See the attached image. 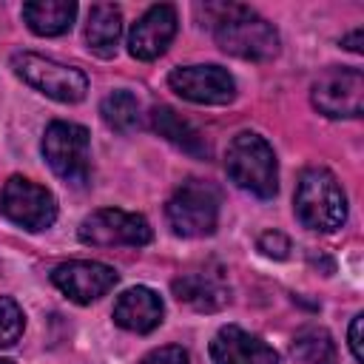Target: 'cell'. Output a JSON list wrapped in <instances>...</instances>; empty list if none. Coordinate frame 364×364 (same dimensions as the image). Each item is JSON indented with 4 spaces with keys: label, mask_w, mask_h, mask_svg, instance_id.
<instances>
[{
    "label": "cell",
    "mask_w": 364,
    "mask_h": 364,
    "mask_svg": "<svg viewBox=\"0 0 364 364\" xmlns=\"http://www.w3.org/2000/svg\"><path fill=\"white\" fill-rule=\"evenodd\" d=\"M26 327V316L20 304L9 296H0V347H11Z\"/></svg>",
    "instance_id": "cell-21"
},
{
    "label": "cell",
    "mask_w": 364,
    "mask_h": 364,
    "mask_svg": "<svg viewBox=\"0 0 364 364\" xmlns=\"http://www.w3.org/2000/svg\"><path fill=\"white\" fill-rule=\"evenodd\" d=\"M176 9L171 3L151 6L128 31V51L136 60H156L176 37Z\"/></svg>",
    "instance_id": "cell-12"
},
{
    "label": "cell",
    "mask_w": 364,
    "mask_h": 364,
    "mask_svg": "<svg viewBox=\"0 0 364 364\" xmlns=\"http://www.w3.org/2000/svg\"><path fill=\"white\" fill-rule=\"evenodd\" d=\"M293 355L304 364H336V344L324 327H304L293 338Z\"/></svg>",
    "instance_id": "cell-19"
},
{
    "label": "cell",
    "mask_w": 364,
    "mask_h": 364,
    "mask_svg": "<svg viewBox=\"0 0 364 364\" xmlns=\"http://www.w3.org/2000/svg\"><path fill=\"white\" fill-rule=\"evenodd\" d=\"M139 364H191L188 353L176 344H168V347H159V350H151Z\"/></svg>",
    "instance_id": "cell-23"
},
{
    "label": "cell",
    "mask_w": 364,
    "mask_h": 364,
    "mask_svg": "<svg viewBox=\"0 0 364 364\" xmlns=\"http://www.w3.org/2000/svg\"><path fill=\"white\" fill-rule=\"evenodd\" d=\"M0 210L9 222H14L26 230H46L57 219V202H54L51 191H46L43 185H37L31 179H23V176H11L3 185Z\"/></svg>",
    "instance_id": "cell-8"
},
{
    "label": "cell",
    "mask_w": 364,
    "mask_h": 364,
    "mask_svg": "<svg viewBox=\"0 0 364 364\" xmlns=\"http://www.w3.org/2000/svg\"><path fill=\"white\" fill-rule=\"evenodd\" d=\"M165 213L176 236H210L219 222V193L208 182L188 179L173 191L165 205Z\"/></svg>",
    "instance_id": "cell-5"
},
{
    "label": "cell",
    "mask_w": 364,
    "mask_h": 364,
    "mask_svg": "<svg viewBox=\"0 0 364 364\" xmlns=\"http://www.w3.org/2000/svg\"><path fill=\"white\" fill-rule=\"evenodd\" d=\"M119 34H122V14H119V9L111 6V3H94L91 11H88V23H85L88 51H94L102 60L114 57L117 46H119Z\"/></svg>",
    "instance_id": "cell-16"
},
{
    "label": "cell",
    "mask_w": 364,
    "mask_h": 364,
    "mask_svg": "<svg viewBox=\"0 0 364 364\" xmlns=\"http://www.w3.org/2000/svg\"><path fill=\"white\" fill-rule=\"evenodd\" d=\"M225 171H228L230 182H236L242 191H247L259 199L276 196L279 165H276V154L264 136H259L253 131L236 134L225 154Z\"/></svg>",
    "instance_id": "cell-2"
},
{
    "label": "cell",
    "mask_w": 364,
    "mask_h": 364,
    "mask_svg": "<svg viewBox=\"0 0 364 364\" xmlns=\"http://www.w3.org/2000/svg\"><path fill=\"white\" fill-rule=\"evenodd\" d=\"M77 3L74 0H34L23 6L26 26L40 37H57L65 34L74 26Z\"/></svg>",
    "instance_id": "cell-17"
},
{
    "label": "cell",
    "mask_w": 364,
    "mask_h": 364,
    "mask_svg": "<svg viewBox=\"0 0 364 364\" xmlns=\"http://www.w3.org/2000/svg\"><path fill=\"white\" fill-rule=\"evenodd\" d=\"M361 324H364V316L355 313L353 321H350V350H353V358L358 364L364 361V353H361Z\"/></svg>",
    "instance_id": "cell-24"
},
{
    "label": "cell",
    "mask_w": 364,
    "mask_h": 364,
    "mask_svg": "<svg viewBox=\"0 0 364 364\" xmlns=\"http://www.w3.org/2000/svg\"><path fill=\"white\" fill-rule=\"evenodd\" d=\"M341 46L350 48V51H355V54H361V28H355L353 34H347V37L341 40Z\"/></svg>",
    "instance_id": "cell-25"
},
{
    "label": "cell",
    "mask_w": 364,
    "mask_h": 364,
    "mask_svg": "<svg viewBox=\"0 0 364 364\" xmlns=\"http://www.w3.org/2000/svg\"><path fill=\"white\" fill-rule=\"evenodd\" d=\"M100 114L105 119V125H111L119 134H131L139 125V102L131 91H114L102 100Z\"/></svg>",
    "instance_id": "cell-20"
},
{
    "label": "cell",
    "mask_w": 364,
    "mask_h": 364,
    "mask_svg": "<svg viewBox=\"0 0 364 364\" xmlns=\"http://www.w3.org/2000/svg\"><path fill=\"white\" fill-rule=\"evenodd\" d=\"M117 270L102 262H63L51 273L54 287L77 304H91L102 299L117 284Z\"/></svg>",
    "instance_id": "cell-11"
},
{
    "label": "cell",
    "mask_w": 364,
    "mask_h": 364,
    "mask_svg": "<svg viewBox=\"0 0 364 364\" xmlns=\"http://www.w3.org/2000/svg\"><path fill=\"white\" fill-rule=\"evenodd\" d=\"M171 290L182 304H188L199 313H216V310L228 307V301H230L228 282L222 279V273H210V270H193V273L176 276Z\"/></svg>",
    "instance_id": "cell-14"
},
{
    "label": "cell",
    "mask_w": 364,
    "mask_h": 364,
    "mask_svg": "<svg viewBox=\"0 0 364 364\" xmlns=\"http://www.w3.org/2000/svg\"><path fill=\"white\" fill-rule=\"evenodd\" d=\"M82 245L91 247H142L151 242V225L139 213H128L119 208H102L82 219L77 230Z\"/></svg>",
    "instance_id": "cell-7"
},
{
    "label": "cell",
    "mask_w": 364,
    "mask_h": 364,
    "mask_svg": "<svg viewBox=\"0 0 364 364\" xmlns=\"http://www.w3.org/2000/svg\"><path fill=\"white\" fill-rule=\"evenodd\" d=\"M310 97H313V105L324 117H333V119L361 117V111H364V74H361V68L333 65L316 77Z\"/></svg>",
    "instance_id": "cell-9"
},
{
    "label": "cell",
    "mask_w": 364,
    "mask_h": 364,
    "mask_svg": "<svg viewBox=\"0 0 364 364\" xmlns=\"http://www.w3.org/2000/svg\"><path fill=\"white\" fill-rule=\"evenodd\" d=\"M205 14H213L208 23L213 26L216 46L225 54L253 63H264L279 54V31L253 9L239 3H210L205 6Z\"/></svg>",
    "instance_id": "cell-1"
},
{
    "label": "cell",
    "mask_w": 364,
    "mask_h": 364,
    "mask_svg": "<svg viewBox=\"0 0 364 364\" xmlns=\"http://www.w3.org/2000/svg\"><path fill=\"white\" fill-rule=\"evenodd\" d=\"M11 68L23 82H28L31 88H37L40 94H46L57 102H80L88 91V77L80 68L63 65L57 60L34 54V51L14 54Z\"/></svg>",
    "instance_id": "cell-6"
},
{
    "label": "cell",
    "mask_w": 364,
    "mask_h": 364,
    "mask_svg": "<svg viewBox=\"0 0 364 364\" xmlns=\"http://www.w3.org/2000/svg\"><path fill=\"white\" fill-rule=\"evenodd\" d=\"M259 250H262L264 256H270V259H287V253H290V239H287L284 233H279V230H267V233L259 236Z\"/></svg>",
    "instance_id": "cell-22"
},
{
    "label": "cell",
    "mask_w": 364,
    "mask_h": 364,
    "mask_svg": "<svg viewBox=\"0 0 364 364\" xmlns=\"http://www.w3.org/2000/svg\"><path fill=\"white\" fill-rule=\"evenodd\" d=\"M151 125L159 136H165L171 145H176L179 151L191 154V156H208V145H205V136L185 119L179 117L171 105H156L151 111Z\"/></svg>",
    "instance_id": "cell-18"
},
{
    "label": "cell",
    "mask_w": 364,
    "mask_h": 364,
    "mask_svg": "<svg viewBox=\"0 0 364 364\" xmlns=\"http://www.w3.org/2000/svg\"><path fill=\"white\" fill-rule=\"evenodd\" d=\"M0 364H14V361H9V358H0Z\"/></svg>",
    "instance_id": "cell-26"
},
{
    "label": "cell",
    "mask_w": 364,
    "mask_h": 364,
    "mask_svg": "<svg viewBox=\"0 0 364 364\" xmlns=\"http://www.w3.org/2000/svg\"><path fill=\"white\" fill-rule=\"evenodd\" d=\"M168 85L188 102L228 105L236 97V82L222 65H182L168 74Z\"/></svg>",
    "instance_id": "cell-10"
},
{
    "label": "cell",
    "mask_w": 364,
    "mask_h": 364,
    "mask_svg": "<svg viewBox=\"0 0 364 364\" xmlns=\"http://www.w3.org/2000/svg\"><path fill=\"white\" fill-rule=\"evenodd\" d=\"M296 216L304 228L333 233L347 222V196L327 168H307L296 185Z\"/></svg>",
    "instance_id": "cell-3"
},
{
    "label": "cell",
    "mask_w": 364,
    "mask_h": 364,
    "mask_svg": "<svg viewBox=\"0 0 364 364\" xmlns=\"http://www.w3.org/2000/svg\"><path fill=\"white\" fill-rule=\"evenodd\" d=\"M43 156L60 179L77 188L91 176V139L88 131L77 122L54 119L43 134Z\"/></svg>",
    "instance_id": "cell-4"
},
{
    "label": "cell",
    "mask_w": 364,
    "mask_h": 364,
    "mask_svg": "<svg viewBox=\"0 0 364 364\" xmlns=\"http://www.w3.org/2000/svg\"><path fill=\"white\" fill-rule=\"evenodd\" d=\"M213 364H279V353L264 344L259 336L228 324L210 341Z\"/></svg>",
    "instance_id": "cell-13"
},
{
    "label": "cell",
    "mask_w": 364,
    "mask_h": 364,
    "mask_svg": "<svg viewBox=\"0 0 364 364\" xmlns=\"http://www.w3.org/2000/svg\"><path fill=\"white\" fill-rule=\"evenodd\" d=\"M165 307L151 287H131L114 304V321L128 333H151L162 324Z\"/></svg>",
    "instance_id": "cell-15"
}]
</instances>
